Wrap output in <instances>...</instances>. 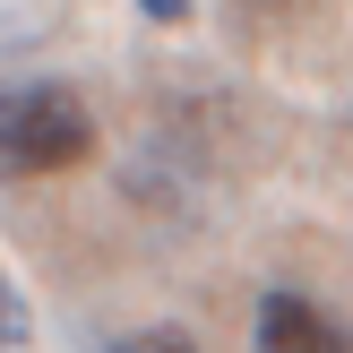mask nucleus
<instances>
[{"mask_svg":"<svg viewBox=\"0 0 353 353\" xmlns=\"http://www.w3.org/2000/svg\"><path fill=\"white\" fill-rule=\"evenodd\" d=\"M95 147V121H86V103L69 95V86H9L0 95V172H69L78 155Z\"/></svg>","mask_w":353,"mask_h":353,"instance_id":"f257e3e1","label":"nucleus"},{"mask_svg":"<svg viewBox=\"0 0 353 353\" xmlns=\"http://www.w3.org/2000/svg\"><path fill=\"white\" fill-rule=\"evenodd\" d=\"M259 353H353V336L336 310L302 302V293H268L259 302Z\"/></svg>","mask_w":353,"mask_h":353,"instance_id":"f03ea898","label":"nucleus"},{"mask_svg":"<svg viewBox=\"0 0 353 353\" xmlns=\"http://www.w3.org/2000/svg\"><path fill=\"white\" fill-rule=\"evenodd\" d=\"M112 353H199L190 336H172V327H138V336H121Z\"/></svg>","mask_w":353,"mask_h":353,"instance_id":"7ed1b4c3","label":"nucleus"},{"mask_svg":"<svg viewBox=\"0 0 353 353\" xmlns=\"http://www.w3.org/2000/svg\"><path fill=\"white\" fill-rule=\"evenodd\" d=\"M17 336H26V310H17V293H9V285H0V353H9Z\"/></svg>","mask_w":353,"mask_h":353,"instance_id":"20e7f679","label":"nucleus"}]
</instances>
